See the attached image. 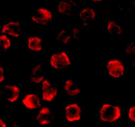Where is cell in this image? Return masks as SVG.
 I'll use <instances>...</instances> for the list:
<instances>
[{"label": "cell", "mask_w": 135, "mask_h": 127, "mask_svg": "<svg viewBox=\"0 0 135 127\" xmlns=\"http://www.w3.org/2000/svg\"><path fill=\"white\" fill-rule=\"evenodd\" d=\"M122 110L120 106L112 102H103L98 111V120L100 122L114 123L122 116Z\"/></svg>", "instance_id": "obj_1"}, {"label": "cell", "mask_w": 135, "mask_h": 127, "mask_svg": "<svg viewBox=\"0 0 135 127\" xmlns=\"http://www.w3.org/2000/svg\"><path fill=\"white\" fill-rule=\"evenodd\" d=\"M49 63L52 69L61 71L72 66V61L69 54L64 51H56L51 54Z\"/></svg>", "instance_id": "obj_2"}, {"label": "cell", "mask_w": 135, "mask_h": 127, "mask_svg": "<svg viewBox=\"0 0 135 127\" xmlns=\"http://www.w3.org/2000/svg\"><path fill=\"white\" fill-rule=\"evenodd\" d=\"M107 73L113 80L122 79L126 74V67L124 63L118 58L108 60L107 62Z\"/></svg>", "instance_id": "obj_3"}, {"label": "cell", "mask_w": 135, "mask_h": 127, "mask_svg": "<svg viewBox=\"0 0 135 127\" xmlns=\"http://www.w3.org/2000/svg\"><path fill=\"white\" fill-rule=\"evenodd\" d=\"M31 19L39 25H49L55 21V15L50 10L44 7L36 9L30 14Z\"/></svg>", "instance_id": "obj_4"}, {"label": "cell", "mask_w": 135, "mask_h": 127, "mask_svg": "<svg viewBox=\"0 0 135 127\" xmlns=\"http://www.w3.org/2000/svg\"><path fill=\"white\" fill-rule=\"evenodd\" d=\"M83 114V109L78 102L69 103L65 108V120L69 122L80 121Z\"/></svg>", "instance_id": "obj_5"}, {"label": "cell", "mask_w": 135, "mask_h": 127, "mask_svg": "<svg viewBox=\"0 0 135 127\" xmlns=\"http://www.w3.org/2000/svg\"><path fill=\"white\" fill-rule=\"evenodd\" d=\"M21 93L19 86L15 85H6L1 89V96L10 104H14L20 98Z\"/></svg>", "instance_id": "obj_6"}, {"label": "cell", "mask_w": 135, "mask_h": 127, "mask_svg": "<svg viewBox=\"0 0 135 127\" xmlns=\"http://www.w3.org/2000/svg\"><path fill=\"white\" fill-rule=\"evenodd\" d=\"M42 99L45 101H51L58 95V87L51 84L49 79L46 78L40 84Z\"/></svg>", "instance_id": "obj_7"}, {"label": "cell", "mask_w": 135, "mask_h": 127, "mask_svg": "<svg viewBox=\"0 0 135 127\" xmlns=\"http://www.w3.org/2000/svg\"><path fill=\"white\" fill-rule=\"evenodd\" d=\"M55 119L54 112L48 106L41 108L36 117V121L41 126L50 125L54 122Z\"/></svg>", "instance_id": "obj_8"}, {"label": "cell", "mask_w": 135, "mask_h": 127, "mask_svg": "<svg viewBox=\"0 0 135 127\" xmlns=\"http://www.w3.org/2000/svg\"><path fill=\"white\" fill-rule=\"evenodd\" d=\"M1 34L10 37L19 38L21 35V23L19 21L6 22L1 29Z\"/></svg>", "instance_id": "obj_9"}, {"label": "cell", "mask_w": 135, "mask_h": 127, "mask_svg": "<svg viewBox=\"0 0 135 127\" xmlns=\"http://www.w3.org/2000/svg\"><path fill=\"white\" fill-rule=\"evenodd\" d=\"M76 2L74 1H59L56 5V11L63 16L70 17L72 14L73 10L76 6Z\"/></svg>", "instance_id": "obj_10"}, {"label": "cell", "mask_w": 135, "mask_h": 127, "mask_svg": "<svg viewBox=\"0 0 135 127\" xmlns=\"http://www.w3.org/2000/svg\"><path fill=\"white\" fill-rule=\"evenodd\" d=\"M23 104L28 109L36 110L40 108L42 106L41 99L36 94H27L22 99Z\"/></svg>", "instance_id": "obj_11"}, {"label": "cell", "mask_w": 135, "mask_h": 127, "mask_svg": "<svg viewBox=\"0 0 135 127\" xmlns=\"http://www.w3.org/2000/svg\"><path fill=\"white\" fill-rule=\"evenodd\" d=\"M46 78L43 66L40 64H35L30 71V80L32 83L41 84Z\"/></svg>", "instance_id": "obj_12"}, {"label": "cell", "mask_w": 135, "mask_h": 127, "mask_svg": "<svg viewBox=\"0 0 135 127\" xmlns=\"http://www.w3.org/2000/svg\"><path fill=\"white\" fill-rule=\"evenodd\" d=\"M107 33L113 37H120L123 33V27L114 19L110 18L106 24Z\"/></svg>", "instance_id": "obj_13"}, {"label": "cell", "mask_w": 135, "mask_h": 127, "mask_svg": "<svg viewBox=\"0 0 135 127\" xmlns=\"http://www.w3.org/2000/svg\"><path fill=\"white\" fill-rule=\"evenodd\" d=\"M64 91L71 96H78L81 94L80 86L71 78L65 82Z\"/></svg>", "instance_id": "obj_14"}, {"label": "cell", "mask_w": 135, "mask_h": 127, "mask_svg": "<svg viewBox=\"0 0 135 127\" xmlns=\"http://www.w3.org/2000/svg\"><path fill=\"white\" fill-rule=\"evenodd\" d=\"M27 48L33 51L38 52L42 49V39L36 35H31L27 40Z\"/></svg>", "instance_id": "obj_15"}, {"label": "cell", "mask_w": 135, "mask_h": 127, "mask_svg": "<svg viewBox=\"0 0 135 127\" xmlns=\"http://www.w3.org/2000/svg\"><path fill=\"white\" fill-rule=\"evenodd\" d=\"M78 16L81 19L82 22L89 23L97 18V12L95 10L90 8H85L80 10L78 13Z\"/></svg>", "instance_id": "obj_16"}, {"label": "cell", "mask_w": 135, "mask_h": 127, "mask_svg": "<svg viewBox=\"0 0 135 127\" xmlns=\"http://www.w3.org/2000/svg\"><path fill=\"white\" fill-rule=\"evenodd\" d=\"M0 50L1 53H6L12 48V40L7 35L1 34L0 36Z\"/></svg>", "instance_id": "obj_17"}, {"label": "cell", "mask_w": 135, "mask_h": 127, "mask_svg": "<svg viewBox=\"0 0 135 127\" xmlns=\"http://www.w3.org/2000/svg\"><path fill=\"white\" fill-rule=\"evenodd\" d=\"M56 41L61 45L67 46L72 40V35L66 30H61L57 35Z\"/></svg>", "instance_id": "obj_18"}, {"label": "cell", "mask_w": 135, "mask_h": 127, "mask_svg": "<svg viewBox=\"0 0 135 127\" xmlns=\"http://www.w3.org/2000/svg\"><path fill=\"white\" fill-rule=\"evenodd\" d=\"M135 9V1H131L119 6V10L123 15L126 16Z\"/></svg>", "instance_id": "obj_19"}, {"label": "cell", "mask_w": 135, "mask_h": 127, "mask_svg": "<svg viewBox=\"0 0 135 127\" xmlns=\"http://www.w3.org/2000/svg\"><path fill=\"white\" fill-rule=\"evenodd\" d=\"M82 27L81 26H73L72 28V40L74 41H78L80 40L81 34V31Z\"/></svg>", "instance_id": "obj_20"}, {"label": "cell", "mask_w": 135, "mask_h": 127, "mask_svg": "<svg viewBox=\"0 0 135 127\" xmlns=\"http://www.w3.org/2000/svg\"><path fill=\"white\" fill-rule=\"evenodd\" d=\"M123 52L126 55H135V41L128 44L123 49Z\"/></svg>", "instance_id": "obj_21"}, {"label": "cell", "mask_w": 135, "mask_h": 127, "mask_svg": "<svg viewBox=\"0 0 135 127\" xmlns=\"http://www.w3.org/2000/svg\"><path fill=\"white\" fill-rule=\"evenodd\" d=\"M128 120L130 122L135 123V106L128 107Z\"/></svg>", "instance_id": "obj_22"}, {"label": "cell", "mask_w": 135, "mask_h": 127, "mask_svg": "<svg viewBox=\"0 0 135 127\" xmlns=\"http://www.w3.org/2000/svg\"><path fill=\"white\" fill-rule=\"evenodd\" d=\"M99 13H101L103 16H107L110 13V7L109 6H105L104 7H100L98 10Z\"/></svg>", "instance_id": "obj_23"}, {"label": "cell", "mask_w": 135, "mask_h": 127, "mask_svg": "<svg viewBox=\"0 0 135 127\" xmlns=\"http://www.w3.org/2000/svg\"><path fill=\"white\" fill-rule=\"evenodd\" d=\"M0 83H2L5 80V75H4V69L3 65L1 64L0 67Z\"/></svg>", "instance_id": "obj_24"}, {"label": "cell", "mask_w": 135, "mask_h": 127, "mask_svg": "<svg viewBox=\"0 0 135 127\" xmlns=\"http://www.w3.org/2000/svg\"><path fill=\"white\" fill-rule=\"evenodd\" d=\"M110 127H123V124L120 122H114V123H112L111 124Z\"/></svg>", "instance_id": "obj_25"}, {"label": "cell", "mask_w": 135, "mask_h": 127, "mask_svg": "<svg viewBox=\"0 0 135 127\" xmlns=\"http://www.w3.org/2000/svg\"><path fill=\"white\" fill-rule=\"evenodd\" d=\"M0 127H8V124L3 119H1L0 120Z\"/></svg>", "instance_id": "obj_26"}, {"label": "cell", "mask_w": 135, "mask_h": 127, "mask_svg": "<svg viewBox=\"0 0 135 127\" xmlns=\"http://www.w3.org/2000/svg\"><path fill=\"white\" fill-rule=\"evenodd\" d=\"M13 127H21V124L18 123L16 120H14Z\"/></svg>", "instance_id": "obj_27"}, {"label": "cell", "mask_w": 135, "mask_h": 127, "mask_svg": "<svg viewBox=\"0 0 135 127\" xmlns=\"http://www.w3.org/2000/svg\"><path fill=\"white\" fill-rule=\"evenodd\" d=\"M132 67L135 70V59H133L132 61Z\"/></svg>", "instance_id": "obj_28"}]
</instances>
